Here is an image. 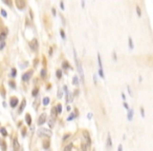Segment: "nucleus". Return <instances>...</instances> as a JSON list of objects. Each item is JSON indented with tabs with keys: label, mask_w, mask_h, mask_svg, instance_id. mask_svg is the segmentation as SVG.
<instances>
[{
	"label": "nucleus",
	"mask_w": 153,
	"mask_h": 151,
	"mask_svg": "<svg viewBox=\"0 0 153 151\" xmlns=\"http://www.w3.org/2000/svg\"><path fill=\"white\" fill-rule=\"evenodd\" d=\"M2 2H3L4 4H5L6 6H9V7H13V0H1Z\"/></svg>",
	"instance_id": "obj_13"
},
{
	"label": "nucleus",
	"mask_w": 153,
	"mask_h": 151,
	"mask_svg": "<svg viewBox=\"0 0 153 151\" xmlns=\"http://www.w3.org/2000/svg\"><path fill=\"white\" fill-rule=\"evenodd\" d=\"M33 74H34V71L33 70H29L27 72H25V74H23V76H22V81L23 82H29L30 77L33 76Z\"/></svg>",
	"instance_id": "obj_4"
},
{
	"label": "nucleus",
	"mask_w": 153,
	"mask_h": 151,
	"mask_svg": "<svg viewBox=\"0 0 153 151\" xmlns=\"http://www.w3.org/2000/svg\"><path fill=\"white\" fill-rule=\"evenodd\" d=\"M26 65H29V63H27V62H24V63H23V64H22V65H21V66H22V67H21V68H25V66H26Z\"/></svg>",
	"instance_id": "obj_49"
},
{
	"label": "nucleus",
	"mask_w": 153,
	"mask_h": 151,
	"mask_svg": "<svg viewBox=\"0 0 153 151\" xmlns=\"http://www.w3.org/2000/svg\"><path fill=\"white\" fill-rule=\"evenodd\" d=\"M0 133H1L3 137H7V131L4 127H0Z\"/></svg>",
	"instance_id": "obj_21"
},
{
	"label": "nucleus",
	"mask_w": 153,
	"mask_h": 151,
	"mask_svg": "<svg viewBox=\"0 0 153 151\" xmlns=\"http://www.w3.org/2000/svg\"><path fill=\"white\" fill-rule=\"evenodd\" d=\"M82 133H83V137H84V138H85V140H86V143H87V146L89 147V146L91 145V138H90V137H89V133H88V131H86V130H83Z\"/></svg>",
	"instance_id": "obj_7"
},
{
	"label": "nucleus",
	"mask_w": 153,
	"mask_h": 151,
	"mask_svg": "<svg viewBox=\"0 0 153 151\" xmlns=\"http://www.w3.org/2000/svg\"><path fill=\"white\" fill-rule=\"evenodd\" d=\"M55 108H56V111H57V114H61L62 113V105L61 104H58Z\"/></svg>",
	"instance_id": "obj_19"
},
{
	"label": "nucleus",
	"mask_w": 153,
	"mask_h": 151,
	"mask_svg": "<svg viewBox=\"0 0 153 151\" xmlns=\"http://www.w3.org/2000/svg\"><path fill=\"white\" fill-rule=\"evenodd\" d=\"M29 44L30 49H32L33 52H37V49H38V41H37V39H33Z\"/></svg>",
	"instance_id": "obj_5"
},
{
	"label": "nucleus",
	"mask_w": 153,
	"mask_h": 151,
	"mask_svg": "<svg viewBox=\"0 0 153 151\" xmlns=\"http://www.w3.org/2000/svg\"><path fill=\"white\" fill-rule=\"evenodd\" d=\"M124 107H125V108H126V109H127V110H128V109H129V108H130V107H129V105H128V104H127V103H126V102H124Z\"/></svg>",
	"instance_id": "obj_48"
},
{
	"label": "nucleus",
	"mask_w": 153,
	"mask_h": 151,
	"mask_svg": "<svg viewBox=\"0 0 153 151\" xmlns=\"http://www.w3.org/2000/svg\"><path fill=\"white\" fill-rule=\"evenodd\" d=\"M60 7H61V9H65L64 2H63V1H61V2H60Z\"/></svg>",
	"instance_id": "obj_42"
},
{
	"label": "nucleus",
	"mask_w": 153,
	"mask_h": 151,
	"mask_svg": "<svg viewBox=\"0 0 153 151\" xmlns=\"http://www.w3.org/2000/svg\"><path fill=\"white\" fill-rule=\"evenodd\" d=\"M70 137H71V133H65V134L63 135V137H62V142H63V143H65L66 141H67Z\"/></svg>",
	"instance_id": "obj_20"
},
{
	"label": "nucleus",
	"mask_w": 153,
	"mask_h": 151,
	"mask_svg": "<svg viewBox=\"0 0 153 151\" xmlns=\"http://www.w3.org/2000/svg\"><path fill=\"white\" fill-rule=\"evenodd\" d=\"M141 115H142V118H145V111H144V108H141Z\"/></svg>",
	"instance_id": "obj_44"
},
{
	"label": "nucleus",
	"mask_w": 153,
	"mask_h": 151,
	"mask_svg": "<svg viewBox=\"0 0 153 151\" xmlns=\"http://www.w3.org/2000/svg\"><path fill=\"white\" fill-rule=\"evenodd\" d=\"M76 68H78V72H79V77H80L81 79V82H82V84L85 83V80H84V71H83V68H82V65H81V63L79 62V60L76 62Z\"/></svg>",
	"instance_id": "obj_2"
},
{
	"label": "nucleus",
	"mask_w": 153,
	"mask_h": 151,
	"mask_svg": "<svg viewBox=\"0 0 153 151\" xmlns=\"http://www.w3.org/2000/svg\"><path fill=\"white\" fill-rule=\"evenodd\" d=\"M122 98H123V100H124V101L126 100V95H125V94H122Z\"/></svg>",
	"instance_id": "obj_53"
},
{
	"label": "nucleus",
	"mask_w": 153,
	"mask_h": 151,
	"mask_svg": "<svg viewBox=\"0 0 153 151\" xmlns=\"http://www.w3.org/2000/svg\"><path fill=\"white\" fill-rule=\"evenodd\" d=\"M0 13H1V15H2V16H3V17H4V18H6V17H7V13H6V11H5V9H1V11H0Z\"/></svg>",
	"instance_id": "obj_34"
},
{
	"label": "nucleus",
	"mask_w": 153,
	"mask_h": 151,
	"mask_svg": "<svg viewBox=\"0 0 153 151\" xmlns=\"http://www.w3.org/2000/svg\"><path fill=\"white\" fill-rule=\"evenodd\" d=\"M0 143H1V141H0Z\"/></svg>",
	"instance_id": "obj_58"
},
{
	"label": "nucleus",
	"mask_w": 153,
	"mask_h": 151,
	"mask_svg": "<svg viewBox=\"0 0 153 151\" xmlns=\"http://www.w3.org/2000/svg\"><path fill=\"white\" fill-rule=\"evenodd\" d=\"M79 94V90H75V95H78Z\"/></svg>",
	"instance_id": "obj_55"
},
{
	"label": "nucleus",
	"mask_w": 153,
	"mask_h": 151,
	"mask_svg": "<svg viewBox=\"0 0 153 151\" xmlns=\"http://www.w3.org/2000/svg\"><path fill=\"white\" fill-rule=\"evenodd\" d=\"M18 103H19V100L16 97H11V99H10V105H11L12 108H16Z\"/></svg>",
	"instance_id": "obj_6"
},
{
	"label": "nucleus",
	"mask_w": 153,
	"mask_h": 151,
	"mask_svg": "<svg viewBox=\"0 0 153 151\" xmlns=\"http://www.w3.org/2000/svg\"><path fill=\"white\" fill-rule=\"evenodd\" d=\"M91 119H92V113L89 112L88 113V120H91Z\"/></svg>",
	"instance_id": "obj_50"
},
{
	"label": "nucleus",
	"mask_w": 153,
	"mask_h": 151,
	"mask_svg": "<svg viewBox=\"0 0 153 151\" xmlns=\"http://www.w3.org/2000/svg\"><path fill=\"white\" fill-rule=\"evenodd\" d=\"M56 117H57V111H56V108H53V109H52V118L55 119Z\"/></svg>",
	"instance_id": "obj_35"
},
{
	"label": "nucleus",
	"mask_w": 153,
	"mask_h": 151,
	"mask_svg": "<svg viewBox=\"0 0 153 151\" xmlns=\"http://www.w3.org/2000/svg\"><path fill=\"white\" fill-rule=\"evenodd\" d=\"M122 149H123V146H122V145H120L119 147H118V150H119V151H121Z\"/></svg>",
	"instance_id": "obj_52"
},
{
	"label": "nucleus",
	"mask_w": 153,
	"mask_h": 151,
	"mask_svg": "<svg viewBox=\"0 0 153 151\" xmlns=\"http://www.w3.org/2000/svg\"><path fill=\"white\" fill-rule=\"evenodd\" d=\"M9 84H10V87H12L13 88V89H15V88H16V85H15V82H10L9 83Z\"/></svg>",
	"instance_id": "obj_37"
},
{
	"label": "nucleus",
	"mask_w": 153,
	"mask_h": 151,
	"mask_svg": "<svg viewBox=\"0 0 153 151\" xmlns=\"http://www.w3.org/2000/svg\"><path fill=\"white\" fill-rule=\"evenodd\" d=\"M13 149H14V150L19 149V143H18L17 137H15L14 141H13Z\"/></svg>",
	"instance_id": "obj_12"
},
{
	"label": "nucleus",
	"mask_w": 153,
	"mask_h": 151,
	"mask_svg": "<svg viewBox=\"0 0 153 151\" xmlns=\"http://www.w3.org/2000/svg\"><path fill=\"white\" fill-rule=\"evenodd\" d=\"M112 55H113V60H114V61H116V60H118V57H116L115 52H113V54H112Z\"/></svg>",
	"instance_id": "obj_46"
},
{
	"label": "nucleus",
	"mask_w": 153,
	"mask_h": 151,
	"mask_svg": "<svg viewBox=\"0 0 153 151\" xmlns=\"http://www.w3.org/2000/svg\"><path fill=\"white\" fill-rule=\"evenodd\" d=\"M56 76H57V79H61L62 78V70L61 69H57V71H56Z\"/></svg>",
	"instance_id": "obj_24"
},
{
	"label": "nucleus",
	"mask_w": 153,
	"mask_h": 151,
	"mask_svg": "<svg viewBox=\"0 0 153 151\" xmlns=\"http://www.w3.org/2000/svg\"><path fill=\"white\" fill-rule=\"evenodd\" d=\"M60 35H61V37H62V39L63 40H65L66 39V36H65V33L63 29H60Z\"/></svg>",
	"instance_id": "obj_36"
},
{
	"label": "nucleus",
	"mask_w": 153,
	"mask_h": 151,
	"mask_svg": "<svg viewBox=\"0 0 153 151\" xmlns=\"http://www.w3.org/2000/svg\"><path fill=\"white\" fill-rule=\"evenodd\" d=\"M48 125H49V127H50V128L53 127V120L48 121Z\"/></svg>",
	"instance_id": "obj_43"
},
{
	"label": "nucleus",
	"mask_w": 153,
	"mask_h": 151,
	"mask_svg": "<svg viewBox=\"0 0 153 151\" xmlns=\"http://www.w3.org/2000/svg\"><path fill=\"white\" fill-rule=\"evenodd\" d=\"M76 118H78V117H76V113H75V112H71L70 114L68 115L67 121H68V122H71V121H72V120H75Z\"/></svg>",
	"instance_id": "obj_18"
},
{
	"label": "nucleus",
	"mask_w": 153,
	"mask_h": 151,
	"mask_svg": "<svg viewBox=\"0 0 153 151\" xmlns=\"http://www.w3.org/2000/svg\"><path fill=\"white\" fill-rule=\"evenodd\" d=\"M38 94H39V88H35V89L33 90L32 95H33V97H37Z\"/></svg>",
	"instance_id": "obj_30"
},
{
	"label": "nucleus",
	"mask_w": 153,
	"mask_h": 151,
	"mask_svg": "<svg viewBox=\"0 0 153 151\" xmlns=\"http://www.w3.org/2000/svg\"><path fill=\"white\" fill-rule=\"evenodd\" d=\"M22 135H23V137H25V129L22 130Z\"/></svg>",
	"instance_id": "obj_56"
},
{
	"label": "nucleus",
	"mask_w": 153,
	"mask_h": 151,
	"mask_svg": "<svg viewBox=\"0 0 153 151\" xmlns=\"http://www.w3.org/2000/svg\"><path fill=\"white\" fill-rule=\"evenodd\" d=\"M61 19H62V21H63V24H65V19H64V17L61 16Z\"/></svg>",
	"instance_id": "obj_54"
},
{
	"label": "nucleus",
	"mask_w": 153,
	"mask_h": 151,
	"mask_svg": "<svg viewBox=\"0 0 153 151\" xmlns=\"http://www.w3.org/2000/svg\"><path fill=\"white\" fill-rule=\"evenodd\" d=\"M62 67H63L64 69H68V68L70 67V65H69V63H68L67 61H63V62H62Z\"/></svg>",
	"instance_id": "obj_22"
},
{
	"label": "nucleus",
	"mask_w": 153,
	"mask_h": 151,
	"mask_svg": "<svg viewBox=\"0 0 153 151\" xmlns=\"http://www.w3.org/2000/svg\"><path fill=\"white\" fill-rule=\"evenodd\" d=\"M38 134L39 137H49L53 135V132L50 131L49 129H46V128H40L38 130Z\"/></svg>",
	"instance_id": "obj_1"
},
{
	"label": "nucleus",
	"mask_w": 153,
	"mask_h": 151,
	"mask_svg": "<svg viewBox=\"0 0 153 151\" xmlns=\"http://www.w3.org/2000/svg\"><path fill=\"white\" fill-rule=\"evenodd\" d=\"M53 55V47H50L49 48V56H52Z\"/></svg>",
	"instance_id": "obj_51"
},
{
	"label": "nucleus",
	"mask_w": 153,
	"mask_h": 151,
	"mask_svg": "<svg viewBox=\"0 0 153 151\" xmlns=\"http://www.w3.org/2000/svg\"><path fill=\"white\" fill-rule=\"evenodd\" d=\"M6 36H7V29H5L4 32L0 33V41H1V40H5Z\"/></svg>",
	"instance_id": "obj_14"
},
{
	"label": "nucleus",
	"mask_w": 153,
	"mask_h": 151,
	"mask_svg": "<svg viewBox=\"0 0 153 151\" xmlns=\"http://www.w3.org/2000/svg\"><path fill=\"white\" fill-rule=\"evenodd\" d=\"M25 122H26V124L29 126L32 125V117H30L29 113H26V114H25Z\"/></svg>",
	"instance_id": "obj_11"
},
{
	"label": "nucleus",
	"mask_w": 153,
	"mask_h": 151,
	"mask_svg": "<svg viewBox=\"0 0 153 151\" xmlns=\"http://www.w3.org/2000/svg\"><path fill=\"white\" fill-rule=\"evenodd\" d=\"M25 106H26V100L23 99L22 100V102H21V104H20V106H19V109H18V113H19V114L23 112Z\"/></svg>",
	"instance_id": "obj_9"
},
{
	"label": "nucleus",
	"mask_w": 153,
	"mask_h": 151,
	"mask_svg": "<svg viewBox=\"0 0 153 151\" xmlns=\"http://www.w3.org/2000/svg\"><path fill=\"white\" fill-rule=\"evenodd\" d=\"M57 97H58V99H61V98L63 97V91H62V90L60 89V88H59V89H58V94H57Z\"/></svg>",
	"instance_id": "obj_31"
},
{
	"label": "nucleus",
	"mask_w": 153,
	"mask_h": 151,
	"mask_svg": "<svg viewBox=\"0 0 153 151\" xmlns=\"http://www.w3.org/2000/svg\"><path fill=\"white\" fill-rule=\"evenodd\" d=\"M49 102H50V99L48 97H44L43 98V100H42V104L44 105V106H47L48 104H49Z\"/></svg>",
	"instance_id": "obj_15"
},
{
	"label": "nucleus",
	"mask_w": 153,
	"mask_h": 151,
	"mask_svg": "<svg viewBox=\"0 0 153 151\" xmlns=\"http://www.w3.org/2000/svg\"><path fill=\"white\" fill-rule=\"evenodd\" d=\"M40 76H41L42 79H44V78L46 77V69H45V68H42V69H41V72H40Z\"/></svg>",
	"instance_id": "obj_26"
},
{
	"label": "nucleus",
	"mask_w": 153,
	"mask_h": 151,
	"mask_svg": "<svg viewBox=\"0 0 153 151\" xmlns=\"http://www.w3.org/2000/svg\"><path fill=\"white\" fill-rule=\"evenodd\" d=\"M127 89H128V92H129V94H130V95H131V97H132V95H133V94H132V91H131V88H130V86H129V85H128V86H127Z\"/></svg>",
	"instance_id": "obj_41"
},
{
	"label": "nucleus",
	"mask_w": 153,
	"mask_h": 151,
	"mask_svg": "<svg viewBox=\"0 0 153 151\" xmlns=\"http://www.w3.org/2000/svg\"><path fill=\"white\" fill-rule=\"evenodd\" d=\"M15 4H16V7L20 11H23L26 6V1L25 0H15Z\"/></svg>",
	"instance_id": "obj_3"
},
{
	"label": "nucleus",
	"mask_w": 153,
	"mask_h": 151,
	"mask_svg": "<svg viewBox=\"0 0 153 151\" xmlns=\"http://www.w3.org/2000/svg\"><path fill=\"white\" fill-rule=\"evenodd\" d=\"M129 47H130V49H133L134 48V45H133V40H132V38L131 37H129Z\"/></svg>",
	"instance_id": "obj_27"
},
{
	"label": "nucleus",
	"mask_w": 153,
	"mask_h": 151,
	"mask_svg": "<svg viewBox=\"0 0 153 151\" xmlns=\"http://www.w3.org/2000/svg\"><path fill=\"white\" fill-rule=\"evenodd\" d=\"M52 13H53V16H56V15H57V12H56L55 7H53V9H52Z\"/></svg>",
	"instance_id": "obj_47"
},
{
	"label": "nucleus",
	"mask_w": 153,
	"mask_h": 151,
	"mask_svg": "<svg viewBox=\"0 0 153 151\" xmlns=\"http://www.w3.org/2000/svg\"><path fill=\"white\" fill-rule=\"evenodd\" d=\"M1 149H2V150H6V145H5V142H2V144H1Z\"/></svg>",
	"instance_id": "obj_38"
},
{
	"label": "nucleus",
	"mask_w": 153,
	"mask_h": 151,
	"mask_svg": "<svg viewBox=\"0 0 153 151\" xmlns=\"http://www.w3.org/2000/svg\"><path fill=\"white\" fill-rule=\"evenodd\" d=\"M71 148H72V143H70V144H68L67 146H65L64 150L65 151H68V150H71Z\"/></svg>",
	"instance_id": "obj_32"
},
{
	"label": "nucleus",
	"mask_w": 153,
	"mask_h": 151,
	"mask_svg": "<svg viewBox=\"0 0 153 151\" xmlns=\"http://www.w3.org/2000/svg\"><path fill=\"white\" fill-rule=\"evenodd\" d=\"M29 18L30 19H34V13H33V11H32V9H29Z\"/></svg>",
	"instance_id": "obj_39"
},
{
	"label": "nucleus",
	"mask_w": 153,
	"mask_h": 151,
	"mask_svg": "<svg viewBox=\"0 0 153 151\" xmlns=\"http://www.w3.org/2000/svg\"><path fill=\"white\" fill-rule=\"evenodd\" d=\"M17 76V70H16V68H12V70H11V77L12 78H15Z\"/></svg>",
	"instance_id": "obj_28"
},
{
	"label": "nucleus",
	"mask_w": 153,
	"mask_h": 151,
	"mask_svg": "<svg viewBox=\"0 0 153 151\" xmlns=\"http://www.w3.org/2000/svg\"><path fill=\"white\" fill-rule=\"evenodd\" d=\"M46 118H47L46 114H45V113H42V114L39 117V120H38V125L41 126V125L44 124V123L46 122Z\"/></svg>",
	"instance_id": "obj_8"
},
{
	"label": "nucleus",
	"mask_w": 153,
	"mask_h": 151,
	"mask_svg": "<svg viewBox=\"0 0 153 151\" xmlns=\"http://www.w3.org/2000/svg\"><path fill=\"white\" fill-rule=\"evenodd\" d=\"M81 5H82V9L85 7V0H81Z\"/></svg>",
	"instance_id": "obj_45"
},
{
	"label": "nucleus",
	"mask_w": 153,
	"mask_h": 151,
	"mask_svg": "<svg viewBox=\"0 0 153 151\" xmlns=\"http://www.w3.org/2000/svg\"><path fill=\"white\" fill-rule=\"evenodd\" d=\"M93 82H94V84L98 83V77H96V75H93Z\"/></svg>",
	"instance_id": "obj_40"
},
{
	"label": "nucleus",
	"mask_w": 153,
	"mask_h": 151,
	"mask_svg": "<svg viewBox=\"0 0 153 151\" xmlns=\"http://www.w3.org/2000/svg\"><path fill=\"white\" fill-rule=\"evenodd\" d=\"M135 9H136V13H137V16H139V17H142V11H141V7H139V5H136Z\"/></svg>",
	"instance_id": "obj_29"
},
{
	"label": "nucleus",
	"mask_w": 153,
	"mask_h": 151,
	"mask_svg": "<svg viewBox=\"0 0 153 151\" xmlns=\"http://www.w3.org/2000/svg\"><path fill=\"white\" fill-rule=\"evenodd\" d=\"M66 109H67V111H69V110L71 109V108H70V106H67V108H66Z\"/></svg>",
	"instance_id": "obj_57"
},
{
	"label": "nucleus",
	"mask_w": 153,
	"mask_h": 151,
	"mask_svg": "<svg viewBox=\"0 0 153 151\" xmlns=\"http://www.w3.org/2000/svg\"><path fill=\"white\" fill-rule=\"evenodd\" d=\"M127 111H128V113H127V119H128V121H132V119H133V113H134L133 109L129 108Z\"/></svg>",
	"instance_id": "obj_10"
},
{
	"label": "nucleus",
	"mask_w": 153,
	"mask_h": 151,
	"mask_svg": "<svg viewBox=\"0 0 153 151\" xmlns=\"http://www.w3.org/2000/svg\"><path fill=\"white\" fill-rule=\"evenodd\" d=\"M111 146H112L111 137H110V134H108V137H107V147H111Z\"/></svg>",
	"instance_id": "obj_23"
},
{
	"label": "nucleus",
	"mask_w": 153,
	"mask_h": 151,
	"mask_svg": "<svg viewBox=\"0 0 153 151\" xmlns=\"http://www.w3.org/2000/svg\"><path fill=\"white\" fill-rule=\"evenodd\" d=\"M49 145H50L49 141H45V142H43V148H44V149H48V148H49Z\"/></svg>",
	"instance_id": "obj_25"
},
{
	"label": "nucleus",
	"mask_w": 153,
	"mask_h": 151,
	"mask_svg": "<svg viewBox=\"0 0 153 151\" xmlns=\"http://www.w3.org/2000/svg\"><path fill=\"white\" fill-rule=\"evenodd\" d=\"M4 46H5V42H4V40H1V41H0V50L3 49Z\"/></svg>",
	"instance_id": "obj_33"
},
{
	"label": "nucleus",
	"mask_w": 153,
	"mask_h": 151,
	"mask_svg": "<svg viewBox=\"0 0 153 151\" xmlns=\"http://www.w3.org/2000/svg\"><path fill=\"white\" fill-rule=\"evenodd\" d=\"M79 83H80V79H79L78 76H75V77L72 78V84L76 86V85H79Z\"/></svg>",
	"instance_id": "obj_17"
},
{
	"label": "nucleus",
	"mask_w": 153,
	"mask_h": 151,
	"mask_svg": "<svg viewBox=\"0 0 153 151\" xmlns=\"http://www.w3.org/2000/svg\"><path fill=\"white\" fill-rule=\"evenodd\" d=\"M98 63H99V70H103V65H102V59L100 54H98Z\"/></svg>",
	"instance_id": "obj_16"
}]
</instances>
